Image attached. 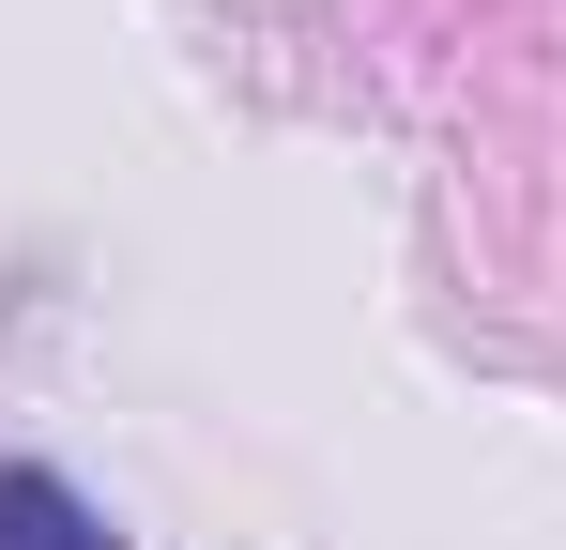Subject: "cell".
I'll return each instance as SVG.
<instances>
[{
    "instance_id": "6da1fadb",
    "label": "cell",
    "mask_w": 566,
    "mask_h": 550,
    "mask_svg": "<svg viewBox=\"0 0 566 550\" xmlns=\"http://www.w3.org/2000/svg\"><path fill=\"white\" fill-rule=\"evenodd\" d=\"M0 550H123V536H107V520L77 505V489H62V474L0 458Z\"/></svg>"
}]
</instances>
